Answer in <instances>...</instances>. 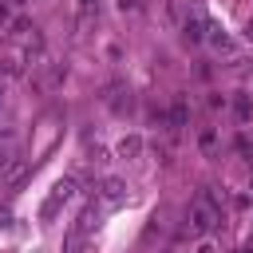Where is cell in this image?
Masks as SVG:
<instances>
[{"label":"cell","instance_id":"cell-1","mask_svg":"<svg viewBox=\"0 0 253 253\" xmlns=\"http://www.w3.org/2000/svg\"><path fill=\"white\" fill-rule=\"evenodd\" d=\"M186 217H190V229H194V233H202V237H206V233H210V229H213V225L221 221L217 206H210V202H206L202 194H198V202L190 206V213H186Z\"/></svg>","mask_w":253,"mask_h":253},{"label":"cell","instance_id":"cell-8","mask_svg":"<svg viewBox=\"0 0 253 253\" xmlns=\"http://www.w3.org/2000/svg\"><path fill=\"white\" fill-rule=\"evenodd\" d=\"M245 36H249V40H253V20H249V24H245Z\"/></svg>","mask_w":253,"mask_h":253},{"label":"cell","instance_id":"cell-7","mask_svg":"<svg viewBox=\"0 0 253 253\" xmlns=\"http://www.w3.org/2000/svg\"><path fill=\"white\" fill-rule=\"evenodd\" d=\"M210 32H213L210 40H213V47H217V51H233V40H229L225 32H217V28H210Z\"/></svg>","mask_w":253,"mask_h":253},{"label":"cell","instance_id":"cell-4","mask_svg":"<svg viewBox=\"0 0 253 253\" xmlns=\"http://www.w3.org/2000/svg\"><path fill=\"white\" fill-rule=\"evenodd\" d=\"M99 198H103L107 206H119V202H126V182H123V178H103V186H99Z\"/></svg>","mask_w":253,"mask_h":253},{"label":"cell","instance_id":"cell-6","mask_svg":"<svg viewBox=\"0 0 253 253\" xmlns=\"http://www.w3.org/2000/svg\"><path fill=\"white\" fill-rule=\"evenodd\" d=\"M138 150H142V138H123V142H119V154H123V158H134Z\"/></svg>","mask_w":253,"mask_h":253},{"label":"cell","instance_id":"cell-3","mask_svg":"<svg viewBox=\"0 0 253 253\" xmlns=\"http://www.w3.org/2000/svg\"><path fill=\"white\" fill-rule=\"evenodd\" d=\"M103 99H107V107H111V111H119V115L134 107V99H130V87H123V83H111Z\"/></svg>","mask_w":253,"mask_h":253},{"label":"cell","instance_id":"cell-9","mask_svg":"<svg viewBox=\"0 0 253 253\" xmlns=\"http://www.w3.org/2000/svg\"><path fill=\"white\" fill-rule=\"evenodd\" d=\"M0 95H4V83H0Z\"/></svg>","mask_w":253,"mask_h":253},{"label":"cell","instance_id":"cell-10","mask_svg":"<svg viewBox=\"0 0 253 253\" xmlns=\"http://www.w3.org/2000/svg\"><path fill=\"white\" fill-rule=\"evenodd\" d=\"M83 4H91V0H83Z\"/></svg>","mask_w":253,"mask_h":253},{"label":"cell","instance_id":"cell-5","mask_svg":"<svg viewBox=\"0 0 253 253\" xmlns=\"http://www.w3.org/2000/svg\"><path fill=\"white\" fill-rule=\"evenodd\" d=\"M202 24H206V20H202V12L194 8V12H190V20H186V40H202Z\"/></svg>","mask_w":253,"mask_h":253},{"label":"cell","instance_id":"cell-2","mask_svg":"<svg viewBox=\"0 0 253 253\" xmlns=\"http://www.w3.org/2000/svg\"><path fill=\"white\" fill-rule=\"evenodd\" d=\"M71 190H75V182H71V178H63V182H59V186L51 190V198H47V202L40 206V221H51V217H55V210H59V206H63V202L71 198Z\"/></svg>","mask_w":253,"mask_h":253}]
</instances>
